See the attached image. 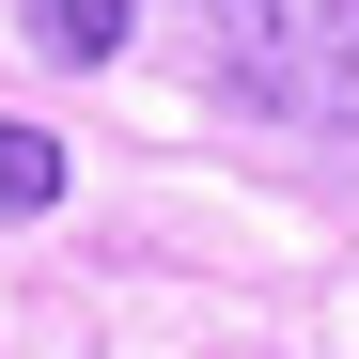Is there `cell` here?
Masks as SVG:
<instances>
[{
    "label": "cell",
    "mask_w": 359,
    "mask_h": 359,
    "mask_svg": "<svg viewBox=\"0 0 359 359\" xmlns=\"http://www.w3.org/2000/svg\"><path fill=\"white\" fill-rule=\"evenodd\" d=\"M63 141H47V126H0V219H47V203H63Z\"/></svg>",
    "instance_id": "3957f363"
},
{
    "label": "cell",
    "mask_w": 359,
    "mask_h": 359,
    "mask_svg": "<svg viewBox=\"0 0 359 359\" xmlns=\"http://www.w3.org/2000/svg\"><path fill=\"white\" fill-rule=\"evenodd\" d=\"M126 32H141V0H32V47H47V63H109Z\"/></svg>",
    "instance_id": "7a4b0ae2"
},
{
    "label": "cell",
    "mask_w": 359,
    "mask_h": 359,
    "mask_svg": "<svg viewBox=\"0 0 359 359\" xmlns=\"http://www.w3.org/2000/svg\"><path fill=\"white\" fill-rule=\"evenodd\" d=\"M219 63L281 126H359V0H219Z\"/></svg>",
    "instance_id": "6da1fadb"
}]
</instances>
